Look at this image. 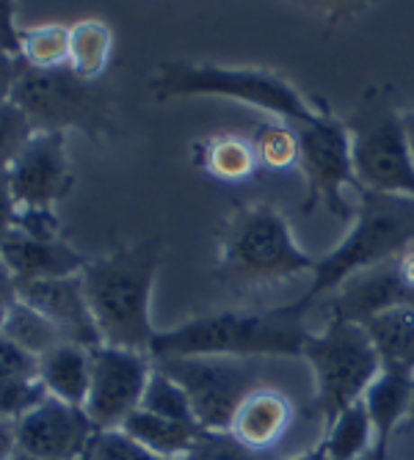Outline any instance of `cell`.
Masks as SVG:
<instances>
[{
  "label": "cell",
  "instance_id": "cell-9",
  "mask_svg": "<svg viewBox=\"0 0 414 460\" xmlns=\"http://www.w3.org/2000/svg\"><path fill=\"white\" fill-rule=\"evenodd\" d=\"M152 364L183 386L202 430H230L243 400L260 389L257 369L246 358L183 356Z\"/></svg>",
  "mask_w": 414,
  "mask_h": 460
},
{
  "label": "cell",
  "instance_id": "cell-35",
  "mask_svg": "<svg viewBox=\"0 0 414 460\" xmlns=\"http://www.w3.org/2000/svg\"><path fill=\"white\" fill-rule=\"evenodd\" d=\"M17 216H20V204L14 199L9 174L0 172V237H6L9 232H14Z\"/></svg>",
  "mask_w": 414,
  "mask_h": 460
},
{
  "label": "cell",
  "instance_id": "cell-41",
  "mask_svg": "<svg viewBox=\"0 0 414 460\" xmlns=\"http://www.w3.org/2000/svg\"><path fill=\"white\" fill-rule=\"evenodd\" d=\"M398 433H414V389H411V402H409V413H406V422L400 425Z\"/></svg>",
  "mask_w": 414,
  "mask_h": 460
},
{
  "label": "cell",
  "instance_id": "cell-33",
  "mask_svg": "<svg viewBox=\"0 0 414 460\" xmlns=\"http://www.w3.org/2000/svg\"><path fill=\"white\" fill-rule=\"evenodd\" d=\"M14 232L25 234L31 240L56 243L61 234V224H58V216L53 213V207H20Z\"/></svg>",
  "mask_w": 414,
  "mask_h": 460
},
{
  "label": "cell",
  "instance_id": "cell-43",
  "mask_svg": "<svg viewBox=\"0 0 414 460\" xmlns=\"http://www.w3.org/2000/svg\"><path fill=\"white\" fill-rule=\"evenodd\" d=\"M362 460H376V455H373V452H370V455H364Z\"/></svg>",
  "mask_w": 414,
  "mask_h": 460
},
{
  "label": "cell",
  "instance_id": "cell-19",
  "mask_svg": "<svg viewBox=\"0 0 414 460\" xmlns=\"http://www.w3.org/2000/svg\"><path fill=\"white\" fill-rule=\"evenodd\" d=\"M45 397L48 392L39 378V358L0 337V416L14 422Z\"/></svg>",
  "mask_w": 414,
  "mask_h": 460
},
{
  "label": "cell",
  "instance_id": "cell-16",
  "mask_svg": "<svg viewBox=\"0 0 414 460\" xmlns=\"http://www.w3.org/2000/svg\"><path fill=\"white\" fill-rule=\"evenodd\" d=\"M0 262H4V270L17 284L77 276L86 265V260L61 240H31L20 232H9L6 237H0Z\"/></svg>",
  "mask_w": 414,
  "mask_h": 460
},
{
  "label": "cell",
  "instance_id": "cell-24",
  "mask_svg": "<svg viewBox=\"0 0 414 460\" xmlns=\"http://www.w3.org/2000/svg\"><path fill=\"white\" fill-rule=\"evenodd\" d=\"M328 460H362L373 452V422L364 402L346 408L335 422L326 425V438L320 441Z\"/></svg>",
  "mask_w": 414,
  "mask_h": 460
},
{
  "label": "cell",
  "instance_id": "cell-29",
  "mask_svg": "<svg viewBox=\"0 0 414 460\" xmlns=\"http://www.w3.org/2000/svg\"><path fill=\"white\" fill-rule=\"evenodd\" d=\"M252 146L257 152V160L274 172H284L299 165V138L290 124H274L266 121L257 128Z\"/></svg>",
  "mask_w": 414,
  "mask_h": 460
},
{
  "label": "cell",
  "instance_id": "cell-40",
  "mask_svg": "<svg viewBox=\"0 0 414 460\" xmlns=\"http://www.w3.org/2000/svg\"><path fill=\"white\" fill-rule=\"evenodd\" d=\"M400 119H403V133H406V141H409V146H411V155H414V111L403 113Z\"/></svg>",
  "mask_w": 414,
  "mask_h": 460
},
{
  "label": "cell",
  "instance_id": "cell-34",
  "mask_svg": "<svg viewBox=\"0 0 414 460\" xmlns=\"http://www.w3.org/2000/svg\"><path fill=\"white\" fill-rule=\"evenodd\" d=\"M14 4H0V50L20 61V28L14 22Z\"/></svg>",
  "mask_w": 414,
  "mask_h": 460
},
{
  "label": "cell",
  "instance_id": "cell-3",
  "mask_svg": "<svg viewBox=\"0 0 414 460\" xmlns=\"http://www.w3.org/2000/svg\"><path fill=\"white\" fill-rule=\"evenodd\" d=\"M359 196L362 204L348 234L315 260L312 281L304 296L293 301V309L307 314L326 292L340 289L348 279L395 260L414 245V199L370 190H359Z\"/></svg>",
  "mask_w": 414,
  "mask_h": 460
},
{
  "label": "cell",
  "instance_id": "cell-4",
  "mask_svg": "<svg viewBox=\"0 0 414 460\" xmlns=\"http://www.w3.org/2000/svg\"><path fill=\"white\" fill-rule=\"evenodd\" d=\"M155 100L175 97H227L243 105L260 108L284 119L290 128L310 124L320 111H315L304 94L271 69L252 66H219V64H191V61H166L149 80Z\"/></svg>",
  "mask_w": 414,
  "mask_h": 460
},
{
  "label": "cell",
  "instance_id": "cell-37",
  "mask_svg": "<svg viewBox=\"0 0 414 460\" xmlns=\"http://www.w3.org/2000/svg\"><path fill=\"white\" fill-rule=\"evenodd\" d=\"M17 69H20V61L0 50V102H6L12 97V86H14Z\"/></svg>",
  "mask_w": 414,
  "mask_h": 460
},
{
  "label": "cell",
  "instance_id": "cell-2",
  "mask_svg": "<svg viewBox=\"0 0 414 460\" xmlns=\"http://www.w3.org/2000/svg\"><path fill=\"white\" fill-rule=\"evenodd\" d=\"M160 265V243L144 240L83 265L80 281L92 306L103 345L149 356L158 331L149 317L152 287Z\"/></svg>",
  "mask_w": 414,
  "mask_h": 460
},
{
  "label": "cell",
  "instance_id": "cell-15",
  "mask_svg": "<svg viewBox=\"0 0 414 460\" xmlns=\"http://www.w3.org/2000/svg\"><path fill=\"white\" fill-rule=\"evenodd\" d=\"M400 306L414 309V292L400 279L395 260H390L379 268H370V270L348 279L338 289V298L331 301V317L364 325L376 314L400 309Z\"/></svg>",
  "mask_w": 414,
  "mask_h": 460
},
{
  "label": "cell",
  "instance_id": "cell-17",
  "mask_svg": "<svg viewBox=\"0 0 414 460\" xmlns=\"http://www.w3.org/2000/svg\"><path fill=\"white\" fill-rule=\"evenodd\" d=\"M414 389V369H382L362 397L373 422V455L376 460L390 457V441L406 422Z\"/></svg>",
  "mask_w": 414,
  "mask_h": 460
},
{
  "label": "cell",
  "instance_id": "cell-36",
  "mask_svg": "<svg viewBox=\"0 0 414 460\" xmlns=\"http://www.w3.org/2000/svg\"><path fill=\"white\" fill-rule=\"evenodd\" d=\"M14 304H17V281L0 268V328H4Z\"/></svg>",
  "mask_w": 414,
  "mask_h": 460
},
{
  "label": "cell",
  "instance_id": "cell-38",
  "mask_svg": "<svg viewBox=\"0 0 414 460\" xmlns=\"http://www.w3.org/2000/svg\"><path fill=\"white\" fill-rule=\"evenodd\" d=\"M14 449H17L14 447V422L0 416V460H6Z\"/></svg>",
  "mask_w": 414,
  "mask_h": 460
},
{
  "label": "cell",
  "instance_id": "cell-30",
  "mask_svg": "<svg viewBox=\"0 0 414 460\" xmlns=\"http://www.w3.org/2000/svg\"><path fill=\"white\" fill-rule=\"evenodd\" d=\"M183 460H271V452L246 447L230 430H202Z\"/></svg>",
  "mask_w": 414,
  "mask_h": 460
},
{
  "label": "cell",
  "instance_id": "cell-10",
  "mask_svg": "<svg viewBox=\"0 0 414 460\" xmlns=\"http://www.w3.org/2000/svg\"><path fill=\"white\" fill-rule=\"evenodd\" d=\"M299 169L307 180V201L304 213L320 201L331 216L343 221L351 218V210L346 204L343 188L354 185L359 190V182L354 177L351 163V136L346 130V121L335 116H318L310 124H299Z\"/></svg>",
  "mask_w": 414,
  "mask_h": 460
},
{
  "label": "cell",
  "instance_id": "cell-13",
  "mask_svg": "<svg viewBox=\"0 0 414 460\" xmlns=\"http://www.w3.org/2000/svg\"><path fill=\"white\" fill-rule=\"evenodd\" d=\"M20 207H53L72 190L67 133L36 130L6 169Z\"/></svg>",
  "mask_w": 414,
  "mask_h": 460
},
{
  "label": "cell",
  "instance_id": "cell-21",
  "mask_svg": "<svg viewBox=\"0 0 414 460\" xmlns=\"http://www.w3.org/2000/svg\"><path fill=\"white\" fill-rule=\"evenodd\" d=\"M119 430L128 438H133L136 444H141L144 449H149L152 455L166 457V460H183V455L191 449V444L202 433V428L196 425L163 420V416H155L144 408L133 411Z\"/></svg>",
  "mask_w": 414,
  "mask_h": 460
},
{
  "label": "cell",
  "instance_id": "cell-28",
  "mask_svg": "<svg viewBox=\"0 0 414 460\" xmlns=\"http://www.w3.org/2000/svg\"><path fill=\"white\" fill-rule=\"evenodd\" d=\"M139 408H144L155 416H163V420H172V422L196 425V416H194V408L188 402V394L183 392V386L177 381H172L169 375L160 372L158 367L149 375V384L144 389Z\"/></svg>",
  "mask_w": 414,
  "mask_h": 460
},
{
  "label": "cell",
  "instance_id": "cell-8",
  "mask_svg": "<svg viewBox=\"0 0 414 460\" xmlns=\"http://www.w3.org/2000/svg\"><path fill=\"white\" fill-rule=\"evenodd\" d=\"M33 124V130L69 128L103 133L111 119V102L105 92L92 80L77 77L69 66L61 69H33L20 61L12 97H9Z\"/></svg>",
  "mask_w": 414,
  "mask_h": 460
},
{
  "label": "cell",
  "instance_id": "cell-27",
  "mask_svg": "<svg viewBox=\"0 0 414 460\" xmlns=\"http://www.w3.org/2000/svg\"><path fill=\"white\" fill-rule=\"evenodd\" d=\"M257 152L252 141H243L238 136H221L207 144L204 152V165L213 177L224 182H238L246 180L248 174H255L257 169Z\"/></svg>",
  "mask_w": 414,
  "mask_h": 460
},
{
  "label": "cell",
  "instance_id": "cell-11",
  "mask_svg": "<svg viewBox=\"0 0 414 460\" xmlns=\"http://www.w3.org/2000/svg\"><path fill=\"white\" fill-rule=\"evenodd\" d=\"M155 364L147 353L100 345L92 350V384L83 411L97 433L119 430L124 420L139 411Z\"/></svg>",
  "mask_w": 414,
  "mask_h": 460
},
{
  "label": "cell",
  "instance_id": "cell-23",
  "mask_svg": "<svg viewBox=\"0 0 414 460\" xmlns=\"http://www.w3.org/2000/svg\"><path fill=\"white\" fill-rule=\"evenodd\" d=\"M113 50V33L108 22L103 20H80L69 28V69L83 77L97 83V77L105 72Z\"/></svg>",
  "mask_w": 414,
  "mask_h": 460
},
{
  "label": "cell",
  "instance_id": "cell-25",
  "mask_svg": "<svg viewBox=\"0 0 414 460\" xmlns=\"http://www.w3.org/2000/svg\"><path fill=\"white\" fill-rule=\"evenodd\" d=\"M0 337H6L9 342H14L17 348H22L25 353H31L36 358H41L48 350H53L56 345L64 342L56 325L45 314H39L33 306L22 304L20 298L12 306L4 328H0Z\"/></svg>",
  "mask_w": 414,
  "mask_h": 460
},
{
  "label": "cell",
  "instance_id": "cell-45",
  "mask_svg": "<svg viewBox=\"0 0 414 460\" xmlns=\"http://www.w3.org/2000/svg\"><path fill=\"white\" fill-rule=\"evenodd\" d=\"M83 460H86V457H83Z\"/></svg>",
  "mask_w": 414,
  "mask_h": 460
},
{
  "label": "cell",
  "instance_id": "cell-42",
  "mask_svg": "<svg viewBox=\"0 0 414 460\" xmlns=\"http://www.w3.org/2000/svg\"><path fill=\"white\" fill-rule=\"evenodd\" d=\"M6 460H39V457H33V455H28V452H22V449H14Z\"/></svg>",
  "mask_w": 414,
  "mask_h": 460
},
{
  "label": "cell",
  "instance_id": "cell-22",
  "mask_svg": "<svg viewBox=\"0 0 414 460\" xmlns=\"http://www.w3.org/2000/svg\"><path fill=\"white\" fill-rule=\"evenodd\" d=\"M382 369H414V309L400 306L364 323Z\"/></svg>",
  "mask_w": 414,
  "mask_h": 460
},
{
  "label": "cell",
  "instance_id": "cell-32",
  "mask_svg": "<svg viewBox=\"0 0 414 460\" xmlns=\"http://www.w3.org/2000/svg\"><path fill=\"white\" fill-rule=\"evenodd\" d=\"M86 460H166L128 438L122 430H103L94 436V444L86 455Z\"/></svg>",
  "mask_w": 414,
  "mask_h": 460
},
{
  "label": "cell",
  "instance_id": "cell-31",
  "mask_svg": "<svg viewBox=\"0 0 414 460\" xmlns=\"http://www.w3.org/2000/svg\"><path fill=\"white\" fill-rule=\"evenodd\" d=\"M31 119L12 102H0V172H6L33 136Z\"/></svg>",
  "mask_w": 414,
  "mask_h": 460
},
{
  "label": "cell",
  "instance_id": "cell-14",
  "mask_svg": "<svg viewBox=\"0 0 414 460\" xmlns=\"http://www.w3.org/2000/svg\"><path fill=\"white\" fill-rule=\"evenodd\" d=\"M17 298L33 306L39 314H45L56 325L64 342L89 348V350L103 345L92 306L86 301V292H83L80 273L64 276V279H41V281L17 284Z\"/></svg>",
  "mask_w": 414,
  "mask_h": 460
},
{
  "label": "cell",
  "instance_id": "cell-26",
  "mask_svg": "<svg viewBox=\"0 0 414 460\" xmlns=\"http://www.w3.org/2000/svg\"><path fill=\"white\" fill-rule=\"evenodd\" d=\"M20 61L33 69H61L69 64V28L36 25L20 33Z\"/></svg>",
  "mask_w": 414,
  "mask_h": 460
},
{
  "label": "cell",
  "instance_id": "cell-1",
  "mask_svg": "<svg viewBox=\"0 0 414 460\" xmlns=\"http://www.w3.org/2000/svg\"><path fill=\"white\" fill-rule=\"evenodd\" d=\"M310 333L304 312L293 309V304L276 309H224L158 331L149 345V358L224 356L255 361L268 356H302Z\"/></svg>",
  "mask_w": 414,
  "mask_h": 460
},
{
  "label": "cell",
  "instance_id": "cell-18",
  "mask_svg": "<svg viewBox=\"0 0 414 460\" xmlns=\"http://www.w3.org/2000/svg\"><path fill=\"white\" fill-rule=\"evenodd\" d=\"M293 402L276 389H255L238 408L230 433L257 452H271L293 425Z\"/></svg>",
  "mask_w": 414,
  "mask_h": 460
},
{
  "label": "cell",
  "instance_id": "cell-12",
  "mask_svg": "<svg viewBox=\"0 0 414 460\" xmlns=\"http://www.w3.org/2000/svg\"><path fill=\"white\" fill-rule=\"evenodd\" d=\"M94 436L89 413L56 397H45L14 420V447L39 460H83Z\"/></svg>",
  "mask_w": 414,
  "mask_h": 460
},
{
  "label": "cell",
  "instance_id": "cell-20",
  "mask_svg": "<svg viewBox=\"0 0 414 460\" xmlns=\"http://www.w3.org/2000/svg\"><path fill=\"white\" fill-rule=\"evenodd\" d=\"M39 378L48 397L69 405H86L92 384V350L61 342L39 358Z\"/></svg>",
  "mask_w": 414,
  "mask_h": 460
},
{
  "label": "cell",
  "instance_id": "cell-39",
  "mask_svg": "<svg viewBox=\"0 0 414 460\" xmlns=\"http://www.w3.org/2000/svg\"><path fill=\"white\" fill-rule=\"evenodd\" d=\"M287 460H328V455H326L323 444H315V447H310L307 452H302V455H296V457H287Z\"/></svg>",
  "mask_w": 414,
  "mask_h": 460
},
{
  "label": "cell",
  "instance_id": "cell-5",
  "mask_svg": "<svg viewBox=\"0 0 414 460\" xmlns=\"http://www.w3.org/2000/svg\"><path fill=\"white\" fill-rule=\"evenodd\" d=\"M315 260L290 234L287 221L268 204L235 210L221 237V273L243 284H271L312 273Z\"/></svg>",
  "mask_w": 414,
  "mask_h": 460
},
{
  "label": "cell",
  "instance_id": "cell-44",
  "mask_svg": "<svg viewBox=\"0 0 414 460\" xmlns=\"http://www.w3.org/2000/svg\"><path fill=\"white\" fill-rule=\"evenodd\" d=\"M0 268H4V262H0Z\"/></svg>",
  "mask_w": 414,
  "mask_h": 460
},
{
  "label": "cell",
  "instance_id": "cell-7",
  "mask_svg": "<svg viewBox=\"0 0 414 460\" xmlns=\"http://www.w3.org/2000/svg\"><path fill=\"white\" fill-rule=\"evenodd\" d=\"M359 190L414 199V155L390 97L370 92L346 119Z\"/></svg>",
  "mask_w": 414,
  "mask_h": 460
},
{
  "label": "cell",
  "instance_id": "cell-6",
  "mask_svg": "<svg viewBox=\"0 0 414 460\" xmlns=\"http://www.w3.org/2000/svg\"><path fill=\"white\" fill-rule=\"evenodd\" d=\"M302 356L312 369L315 408L326 425L359 402L382 372L379 353L364 325L340 317H328L320 333H310Z\"/></svg>",
  "mask_w": 414,
  "mask_h": 460
}]
</instances>
